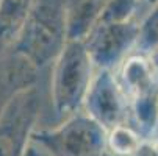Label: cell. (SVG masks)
<instances>
[{
    "label": "cell",
    "instance_id": "5bb4252c",
    "mask_svg": "<svg viewBox=\"0 0 158 156\" xmlns=\"http://www.w3.org/2000/svg\"><path fill=\"white\" fill-rule=\"evenodd\" d=\"M100 156H118V154H114V153H113V151H110V150L106 148V150H105V151H103V153H102Z\"/></svg>",
    "mask_w": 158,
    "mask_h": 156
},
{
    "label": "cell",
    "instance_id": "9a60e30c",
    "mask_svg": "<svg viewBox=\"0 0 158 156\" xmlns=\"http://www.w3.org/2000/svg\"><path fill=\"white\" fill-rule=\"evenodd\" d=\"M35 147H36V145H35ZM36 150H38V156H47V154H44V153H42V151H41L38 147H36Z\"/></svg>",
    "mask_w": 158,
    "mask_h": 156
},
{
    "label": "cell",
    "instance_id": "30bf717a",
    "mask_svg": "<svg viewBox=\"0 0 158 156\" xmlns=\"http://www.w3.org/2000/svg\"><path fill=\"white\" fill-rule=\"evenodd\" d=\"M144 138L130 123L121 125L108 133V150L118 156H136Z\"/></svg>",
    "mask_w": 158,
    "mask_h": 156
},
{
    "label": "cell",
    "instance_id": "ba28073f",
    "mask_svg": "<svg viewBox=\"0 0 158 156\" xmlns=\"http://www.w3.org/2000/svg\"><path fill=\"white\" fill-rule=\"evenodd\" d=\"M35 0H0V56L14 52Z\"/></svg>",
    "mask_w": 158,
    "mask_h": 156
},
{
    "label": "cell",
    "instance_id": "7c38bea8",
    "mask_svg": "<svg viewBox=\"0 0 158 156\" xmlns=\"http://www.w3.org/2000/svg\"><path fill=\"white\" fill-rule=\"evenodd\" d=\"M136 156H158V138H150L146 141Z\"/></svg>",
    "mask_w": 158,
    "mask_h": 156
},
{
    "label": "cell",
    "instance_id": "8fae6325",
    "mask_svg": "<svg viewBox=\"0 0 158 156\" xmlns=\"http://www.w3.org/2000/svg\"><path fill=\"white\" fill-rule=\"evenodd\" d=\"M135 50L141 53L158 52V3H155L143 17Z\"/></svg>",
    "mask_w": 158,
    "mask_h": 156
},
{
    "label": "cell",
    "instance_id": "52a82bcc",
    "mask_svg": "<svg viewBox=\"0 0 158 156\" xmlns=\"http://www.w3.org/2000/svg\"><path fill=\"white\" fill-rule=\"evenodd\" d=\"M41 81L42 74L19 53L0 56V116L16 95Z\"/></svg>",
    "mask_w": 158,
    "mask_h": 156
},
{
    "label": "cell",
    "instance_id": "277c9868",
    "mask_svg": "<svg viewBox=\"0 0 158 156\" xmlns=\"http://www.w3.org/2000/svg\"><path fill=\"white\" fill-rule=\"evenodd\" d=\"M49 86L42 81L13 98L0 116V156H25L47 106Z\"/></svg>",
    "mask_w": 158,
    "mask_h": 156
},
{
    "label": "cell",
    "instance_id": "5b68a950",
    "mask_svg": "<svg viewBox=\"0 0 158 156\" xmlns=\"http://www.w3.org/2000/svg\"><path fill=\"white\" fill-rule=\"evenodd\" d=\"M139 20H100L83 41L97 70H116L139 38Z\"/></svg>",
    "mask_w": 158,
    "mask_h": 156
},
{
    "label": "cell",
    "instance_id": "6da1fadb",
    "mask_svg": "<svg viewBox=\"0 0 158 156\" xmlns=\"http://www.w3.org/2000/svg\"><path fill=\"white\" fill-rule=\"evenodd\" d=\"M97 69L83 41L71 39L49 70V119L53 126L83 111V105Z\"/></svg>",
    "mask_w": 158,
    "mask_h": 156
},
{
    "label": "cell",
    "instance_id": "4fadbf2b",
    "mask_svg": "<svg viewBox=\"0 0 158 156\" xmlns=\"http://www.w3.org/2000/svg\"><path fill=\"white\" fill-rule=\"evenodd\" d=\"M25 156H38V150H36V147L33 144L30 145V148H28V151H27Z\"/></svg>",
    "mask_w": 158,
    "mask_h": 156
},
{
    "label": "cell",
    "instance_id": "3957f363",
    "mask_svg": "<svg viewBox=\"0 0 158 156\" xmlns=\"http://www.w3.org/2000/svg\"><path fill=\"white\" fill-rule=\"evenodd\" d=\"M31 144L47 156H100L108 148V131L80 111L53 126H39Z\"/></svg>",
    "mask_w": 158,
    "mask_h": 156
},
{
    "label": "cell",
    "instance_id": "8992f818",
    "mask_svg": "<svg viewBox=\"0 0 158 156\" xmlns=\"http://www.w3.org/2000/svg\"><path fill=\"white\" fill-rule=\"evenodd\" d=\"M83 111L108 133L130 122V98L121 87L114 70H97Z\"/></svg>",
    "mask_w": 158,
    "mask_h": 156
},
{
    "label": "cell",
    "instance_id": "9c48e42d",
    "mask_svg": "<svg viewBox=\"0 0 158 156\" xmlns=\"http://www.w3.org/2000/svg\"><path fill=\"white\" fill-rule=\"evenodd\" d=\"M111 0H66L69 41H85L100 22Z\"/></svg>",
    "mask_w": 158,
    "mask_h": 156
},
{
    "label": "cell",
    "instance_id": "7a4b0ae2",
    "mask_svg": "<svg viewBox=\"0 0 158 156\" xmlns=\"http://www.w3.org/2000/svg\"><path fill=\"white\" fill-rule=\"evenodd\" d=\"M69 42L66 0H35L14 52L46 74Z\"/></svg>",
    "mask_w": 158,
    "mask_h": 156
}]
</instances>
